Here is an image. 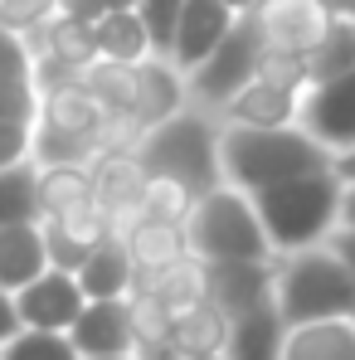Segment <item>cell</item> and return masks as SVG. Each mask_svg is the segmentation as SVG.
I'll list each match as a JSON object with an SVG mask.
<instances>
[{"instance_id":"43","label":"cell","mask_w":355,"mask_h":360,"mask_svg":"<svg viewBox=\"0 0 355 360\" xmlns=\"http://www.w3.org/2000/svg\"><path fill=\"white\" fill-rule=\"evenodd\" d=\"M341 224L355 229V180H341Z\"/></svg>"},{"instance_id":"15","label":"cell","mask_w":355,"mask_h":360,"mask_svg":"<svg viewBox=\"0 0 355 360\" xmlns=\"http://www.w3.org/2000/svg\"><path fill=\"white\" fill-rule=\"evenodd\" d=\"M93 180H98V205L112 210L117 234L141 214V185H146V166L136 161V151H117V156H98L93 161Z\"/></svg>"},{"instance_id":"24","label":"cell","mask_w":355,"mask_h":360,"mask_svg":"<svg viewBox=\"0 0 355 360\" xmlns=\"http://www.w3.org/2000/svg\"><path fill=\"white\" fill-rule=\"evenodd\" d=\"M93 34H98V59H117V63H141L151 59V34L141 25L136 10H108L103 20H93Z\"/></svg>"},{"instance_id":"18","label":"cell","mask_w":355,"mask_h":360,"mask_svg":"<svg viewBox=\"0 0 355 360\" xmlns=\"http://www.w3.org/2000/svg\"><path fill=\"white\" fill-rule=\"evenodd\" d=\"M49 268V243H44V224H5L0 229V288L20 292L30 288L39 273Z\"/></svg>"},{"instance_id":"7","label":"cell","mask_w":355,"mask_h":360,"mask_svg":"<svg viewBox=\"0 0 355 360\" xmlns=\"http://www.w3.org/2000/svg\"><path fill=\"white\" fill-rule=\"evenodd\" d=\"M248 15L263 34V49H288V54H311L326 25L336 20L326 0H258Z\"/></svg>"},{"instance_id":"6","label":"cell","mask_w":355,"mask_h":360,"mask_svg":"<svg viewBox=\"0 0 355 360\" xmlns=\"http://www.w3.org/2000/svg\"><path fill=\"white\" fill-rule=\"evenodd\" d=\"M258 54H263V34L253 25V15L243 10L234 20V30L185 73V93H190V108H205V112H219L229 98H234L243 83L258 78Z\"/></svg>"},{"instance_id":"30","label":"cell","mask_w":355,"mask_h":360,"mask_svg":"<svg viewBox=\"0 0 355 360\" xmlns=\"http://www.w3.org/2000/svg\"><path fill=\"white\" fill-rule=\"evenodd\" d=\"M78 83L103 103V108H127L136 103V63H117V59H93L88 68H78Z\"/></svg>"},{"instance_id":"42","label":"cell","mask_w":355,"mask_h":360,"mask_svg":"<svg viewBox=\"0 0 355 360\" xmlns=\"http://www.w3.org/2000/svg\"><path fill=\"white\" fill-rule=\"evenodd\" d=\"M326 243H331V248L351 263V273H355V229H351V224H336V229L326 234Z\"/></svg>"},{"instance_id":"2","label":"cell","mask_w":355,"mask_h":360,"mask_svg":"<svg viewBox=\"0 0 355 360\" xmlns=\"http://www.w3.org/2000/svg\"><path fill=\"white\" fill-rule=\"evenodd\" d=\"M253 205H258V219L268 229L273 253H297V248L326 243V234L341 224V176H336V166L292 176L283 185L258 190Z\"/></svg>"},{"instance_id":"10","label":"cell","mask_w":355,"mask_h":360,"mask_svg":"<svg viewBox=\"0 0 355 360\" xmlns=\"http://www.w3.org/2000/svg\"><path fill=\"white\" fill-rule=\"evenodd\" d=\"M15 307H20V321L25 326H39V331H68L78 321V311L88 307L83 288L73 273L63 268H44L30 288L15 292Z\"/></svg>"},{"instance_id":"25","label":"cell","mask_w":355,"mask_h":360,"mask_svg":"<svg viewBox=\"0 0 355 360\" xmlns=\"http://www.w3.org/2000/svg\"><path fill=\"white\" fill-rule=\"evenodd\" d=\"M229 316L214 307V302H200V307H185L176 316V331H171V341H176L180 356H205V351H224L229 346Z\"/></svg>"},{"instance_id":"38","label":"cell","mask_w":355,"mask_h":360,"mask_svg":"<svg viewBox=\"0 0 355 360\" xmlns=\"http://www.w3.org/2000/svg\"><path fill=\"white\" fill-rule=\"evenodd\" d=\"M0 78H30V44L15 30H0Z\"/></svg>"},{"instance_id":"40","label":"cell","mask_w":355,"mask_h":360,"mask_svg":"<svg viewBox=\"0 0 355 360\" xmlns=\"http://www.w3.org/2000/svg\"><path fill=\"white\" fill-rule=\"evenodd\" d=\"M20 331H25V321H20L15 292H10V288H0V346H5V341H15Z\"/></svg>"},{"instance_id":"20","label":"cell","mask_w":355,"mask_h":360,"mask_svg":"<svg viewBox=\"0 0 355 360\" xmlns=\"http://www.w3.org/2000/svg\"><path fill=\"white\" fill-rule=\"evenodd\" d=\"M283 360H355V321L351 316H326V321L288 326Z\"/></svg>"},{"instance_id":"5","label":"cell","mask_w":355,"mask_h":360,"mask_svg":"<svg viewBox=\"0 0 355 360\" xmlns=\"http://www.w3.org/2000/svg\"><path fill=\"white\" fill-rule=\"evenodd\" d=\"M136 161H141L146 171L180 176L185 185H195L200 195L214 190V185L224 180V166H219V117L185 103L176 117L156 122V127L141 136Z\"/></svg>"},{"instance_id":"23","label":"cell","mask_w":355,"mask_h":360,"mask_svg":"<svg viewBox=\"0 0 355 360\" xmlns=\"http://www.w3.org/2000/svg\"><path fill=\"white\" fill-rule=\"evenodd\" d=\"M98 200L93 166H39V219H63Z\"/></svg>"},{"instance_id":"32","label":"cell","mask_w":355,"mask_h":360,"mask_svg":"<svg viewBox=\"0 0 355 360\" xmlns=\"http://www.w3.org/2000/svg\"><path fill=\"white\" fill-rule=\"evenodd\" d=\"M0 360H78V346L68 341V331H39V326H25L15 341L0 346Z\"/></svg>"},{"instance_id":"8","label":"cell","mask_w":355,"mask_h":360,"mask_svg":"<svg viewBox=\"0 0 355 360\" xmlns=\"http://www.w3.org/2000/svg\"><path fill=\"white\" fill-rule=\"evenodd\" d=\"M302 127L331 151H351L355 146V68L341 78H326V83H311L302 93Z\"/></svg>"},{"instance_id":"41","label":"cell","mask_w":355,"mask_h":360,"mask_svg":"<svg viewBox=\"0 0 355 360\" xmlns=\"http://www.w3.org/2000/svg\"><path fill=\"white\" fill-rule=\"evenodd\" d=\"M59 10L63 15H78V20H103L112 5L108 0H59Z\"/></svg>"},{"instance_id":"26","label":"cell","mask_w":355,"mask_h":360,"mask_svg":"<svg viewBox=\"0 0 355 360\" xmlns=\"http://www.w3.org/2000/svg\"><path fill=\"white\" fill-rule=\"evenodd\" d=\"M30 219H39V166L34 161L0 166V229Z\"/></svg>"},{"instance_id":"3","label":"cell","mask_w":355,"mask_h":360,"mask_svg":"<svg viewBox=\"0 0 355 360\" xmlns=\"http://www.w3.org/2000/svg\"><path fill=\"white\" fill-rule=\"evenodd\" d=\"M278 316L288 326L351 316L355 311V273L331 243H311L297 253H278Z\"/></svg>"},{"instance_id":"35","label":"cell","mask_w":355,"mask_h":360,"mask_svg":"<svg viewBox=\"0 0 355 360\" xmlns=\"http://www.w3.org/2000/svg\"><path fill=\"white\" fill-rule=\"evenodd\" d=\"M39 88L30 83V78H0V117L10 122H39Z\"/></svg>"},{"instance_id":"34","label":"cell","mask_w":355,"mask_h":360,"mask_svg":"<svg viewBox=\"0 0 355 360\" xmlns=\"http://www.w3.org/2000/svg\"><path fill=\"white\" fill-rule=\"evenodd\" d=\"M258 78L283 83V88H297V93H306V88H311L306 54H288V49H263V54H258Z\"/></svg>"},{"instance_id":"19","label":"cell","mask_w":355,"mask_h":360,"mask_svg":"<svg viewBox=\"0 0 355 360\" xmlns=\"http://www.w3.org/2000/svg\"><path fill=\"white\" fill-rule=\"evenodd\" d=\"M30 54H54V59L73 63V68H88L98 59V34H93V20H78V15H63L54 10L44 25H34L25 34Z\"/></svg>"},{"instance_id":"12","label":"cell","mask_w":355,"mask_h":360,"mask_svg":"<svg viewBox=\"0 0 355 360\" xmlns=\"http://www.w3.org/2000/svg\"><path fill=\"white\" fill-rule=\"evenodd\" d=\"M214 117H219V127H292V122H302V93L268 83V78H253Z\"/></svg>"},{"instance_id":"14","label":"cell","mask_w":355,"mask_h":360,"mask_svg":"<svg viewBox=\"0 0 355 360\" xmlns=\"http://www.w3.org/2000/svg\"><path fill=\"white\" fill-rule=\"evenodd\" d=\"M185 103H190L185 73H180L166 54H151V59L136 63V103H131V112H136V122H141L146 131H151L156 122L176 117Z\"/></svg>"},{"instance_id":"22","label":"cell","mask_w":355,"mask_h":360,"mask_svg":"<svg viewBox=\"0 0 355 360\" xmlns=\"http://www.w3.org/2000/svg\"><path fill=\"white\" fill-rule=\"evenodd\" d=\"M283 336H288V321L278 316V302L258 307L248 316H234L224 356L229 360H283Z\"/></svg>"},{"instance_id":"46","label":"cell","mask_w":355,"mask_h":360,"mask_svg":"<svg viewBox=\"0 0 355 360\" xmlns=\"http://www.w3.org/2000/svg\"><path fill=\"white\" fill-rule=\"evenodd\" d=\"M326 5H331V10H336V15H346V10H351L355 0H326Z\"/></svg>"},{"instance_id":"44","label":"cell","mask_w":355,"mask_h":360,"mask_svg":"<svg viewBox=\"0 0 355 360\" xmlns=\"http://www.w3.org/2000/svg\"><path fill=\"white\" fill-rule=\"evenodd\" d=\"M336 176H341V180H355V146L336 156Z\"/></svg>"},{"instance_id":"49","label":"cell","mask_w":355,"mask_h":360,"mask_svg":"<svg viewBox=\"0 0 355 360\" xmlns=\"http://www.w3.org/2000/svg\"><path fill=\"white\" fill-rule=\"evenodd\" d=\"M108 5H112V10H131L136 0H108Z\"/></svg>"},{"instance_id":"36","label":"cell","mask_w":355,"mask_h":360,"mask_svg":"<svg viewBox=\"0 0 355 360\" xmlns=\"http://www.w3.org/2000/svg\"><path fill=\"white\" fill-rule=\"evenodd\" d=\"M59 10V0H0V30L30 34L34 25H44Z\"/></svg>"},{"instance_id":"28","label":"cell","mask_w":355,"mask_h":360,"mask_svg":"<svg viewBox=\"0 0 355 360\" xmlns=\"http://www.w3.org/2000/svg\"><path fill=\"white\" fill-rule=\"evenodd\" d=\"M30 161L34 166H93V136L63 131V127L39 117L30 131Z\"/></svg>"},{"instance_id":"16","label":"cell","mask_w":355,"mask_h":360,"mask_svg":"<svg viewBox=\"0 0 355 360\" xmlns=\"http://www.w3.org/2000/svg\"><path fill=\"white\" fill-rule=\"evenodd\" d=\"M117 239L127 243L136 273H161V268H171V263H180L190 253L185 224H176V219H151V214H136Z\"/></svg>"},{"instance_id":"47","label":"cell","mask_w":355,"mask_h":360,"mask_svg":"<svg viewBox=\"0 0 355 360\" xmlns=\"http://www.w3.org/2000/svg\"><path fill=\"white\" fill-rule=\"evenodd\" d=\"M224 5H234L238 15H243V10H253V5H258V0H224Z\"/></svg>"},{"instance_id":"29","label":"cell","mask_w":355,"mask_h":360,"mask_svg":"<svg viewBox=\"0 0 355 360\" xmlns=\"http://www.w3.org/2000/svg\"><path fill=\"white\" fill-rule=\"evenodd\" d=\"M306 68H311V83H326V78H341L355 68V20L351 15H336L321 34V44L306 54Z\"/></svg>"},{"instance_id":"27","label":"cell","mask_w":355,"mask_h":360,"mask_svg":"<svg viewBox=\"0 0 355 360\" xmlns=\"http://www.w3.org/2000/svg\"><path fill=\"white\" fill-rule=\"evenodd\" d=\"M39 117L63 127V131H78V136H93V127L103 117V103L83 88V83H63L54 93H44V103H39Z\"/></svg>"},{"instance_id":"51","label":"cell","mask_w":355,"mask_h":360,"mask_svg":"<svg viewBox=\"0 0 355 360\" xmlns=\"http://www.w3.org/2000/svg\"><path fill=\"white\" fill-rule=\"evenodd\" d=\"M351 321H355V311H351Z\"/></svg>"},{"instance_id":"39","label":"cell","mask_w":355,"mask_h":360,"mask_svg":"<svg viewBox=\"0 0 355 360\" xmlns=\"http://www.w3.org/2000/svg\"><path fill=\"white\" fill-rule=\"evenodd\" d=\"M30 122H10L0 117V166H15V161H30Z\"/></svg>"},{"instance_id":"11","label":"cell","mask_w":355,"mask_h":360,"mask_svg":"<svg viewBox=\"0 0 355 360\" xmlns=\"http://www.w3.org/2000/svg\"><path fill=\"white\" fill-rule=\"evenodd\" d=\"M68 341L78 346V356H131V346H136L131 302L127 297L88 302L78 311V321L68 326Z\"/></svg>"},{"instance_id":"50","label":"cell","mask_w":355,"mask_h":360,"mask_svg":"<svg viewBox=\"0 0 355 360\" xmlns=\"http://www.w3.org/2000/svg\"><path fill=\"white\" fill-rule=\"evenodd\" d=\"M346 15H351V20H355V5H351V10H346Z\"/></svg>"},{"instance_id":"45","label":"cell","mask_w":355,"mask_h":360,"mask_svg":"<svg viewBox=\"0 0 355 360\" xmlns=\"http://www.w3.org/2000/svg\"><path fill=\"white\" fill-rule=\"evenodd\" d=\"M180 360H229L224 351H205V356H180Z\"/></svg>"},{"instance_id":"21","label":"cell","mask_w":355,"mask_h":360,"mask_svg":"<svg viewBox=\"0 0 355 360\" xmlns=\"http://www.w3.org/2000/svg\"><path fill=\"white\" fill-rule=\"evenodd\" d=\"M73 278H78V288H83V297H88V302L131 297L136 263H131V253H127V243H122V239H108V243H98V248L83 258V268H78Z\"/></svg>"},{"instance_id":"17","label":"cell","mask_w":355,"mask_h":360,"mask_svg":"<svg viewBox=\"0 0 355 360\" xmlns=\"http://www.w3.org/2000/svg\"><path fill=\"white\" fill-rule=\"evenodd\" d=\"M131 292H151V297H161L171 307V316H180L185 307L209 302V263L195 258V253H185L180 263L161 268V273H136Z\"/></svg>"},{"instance_id":"48","label":"cell","mask_w":355,"mask_h":360,"mask_svg":"<svg viewBox=\"0 0 355 360\" xmlns=\"http://www.w3.org/2000/svg\"><path fill=\"white\" fill-rule=\"evenodd\" d=\"M78 360H136V356H78Z\"/></svg>"},{"instance_id":"13","label":"cell","mask_w":355,"mask_h":360,"mask_svg":"<svg viewBox=\"0 0 355 360\" xmlns=\"http://www.w3.org/2000/svg\"><path fill=\"white\" fill-rule=\"evenodd\" d=\"M234 20H238V10L224 5V0H185L180 25H176V39H171V63H176L180 73H190L195 63L234 30Z\"/></svg>"},{"instance_id":"37","label":"cell","mask_w":355,"mask_h":360,"mask_svg":"<svg viewBox=\"0 0 355 360\" xmlns=\"http://www.w3.org/2000/svg\"><path fill=\"white\" fill-rule=\"evenodd\" d=\"M30 83H34L39 98H44V93H54V88H63V83H78V68L54 59V54H30Z\"/></svg>"},{"instance_id":"1","label":"cell","mask_w":355,"mask_h":360,"mask_svg":"<svg viewBox=\"0 0 355 360\" xmlns=\"http://www.w3.org/2000/svg\"><path fill=\"white\" fill-rule=\"evenodd\" d=\"M219 166L224 180L258 195L268 185H283L292 176H311V171H331L336 156L302 127H219Z\"/></svg>"},{"instance_id":"9","label":"cell","mask_w":355,"mask_h":360,"mask_svg":"<svg viewBox=\"0 0 355 360\" xmlns=\"http://www.w3.org/2000/svg\"><path fill=\"white\" fill-rule=\"evenodd\" d=\"M278 292V258H229L209 263V302L234 321L258 307H273Z\"/></svg>"},{"instance_id":"31","label":"cell","mask_w":355,"mask_h":360,"mask_svg":"<svg viewBox=\"0 0 355 360\" xmlns=\"http://www.w3.org/2000/svg\"><path fill=\"white\" fill-rule=\"evenodd\" d=\"M195 200H200V190H195V185H185L180 176L146 171V185H141V214L185 224V219H190V210H195Z\"/></svg>"},{"instance_id":"4","label":"cell","mask_w":355,"mask_h":360,"mask_svg":"<svg viewBox=\"0 0 355 360\" xmlns=\"http://www.w3.org/2000/svg\"><path fill=\"white\" fill-rule=\"evenodd\" d=\"M185 239L190 253L205 263H229V258H278L268 229L258 219V205L248 190H238L229 180H219L214 190H205L185 219Z\"/></svg>"},{"instance_id":"33","label":"cell","mask_w":355,"mask_h":360,"mask_svg":"<svg viewBox=\"0 0 355 360\" xmlns=\"http://www.w3.org/2000/svg\"><path fill=\"white\" fill-rule=\"evenodd\" d=\"M131 10L141 15V25H146V34H151V49L171 59V39H176V25H180L185 0H136Z\"/></svg>"}]
</instances>
